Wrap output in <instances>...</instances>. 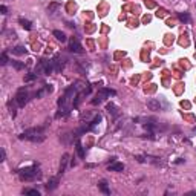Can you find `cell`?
Instances as JSON below:
<instances>
[{
	"label": "cell",
	"instance_id": "cell-1",
	"mask_svg": "<svg viewBox=\"0 0 196 196\" xmlns=\"http://www.w3.org/2000/svg\"><path fill=\"white\" fill-rule=\"evenodd\" d=\"M20 178L23 181H31V179H35L37 176H40V169L38 166H32V167H25L18 172Z\"/></svg>",
	"mask_w": 196,
	"mask_h": 196
},
{
	"label": "cell",
	"instance_id": "cell-2",
	"mask_svg": "<svg viewBox=\"0 0 196 196\" xmlns=\"http://www.w3.org/2000/svg\"><path fill=\"white\" fill-rule=\"evenodd\" d=\"M28 100H29L28 90H26L25 87L18 89V90H17V95H15V103H17V106H18V107H25V104L28 103Z\"/></svg>",
	"mask_w": 196,
	"mask_h": 196
},
{
	"label": "cell",
	"instance_id": "cell-3",
	"mask_svg": "<svg viewBox=\"0 0 196 196\" xmlns=\"http://www.w3.org/2000/svg\"><path fill=\"white\" fill-rule=\"evenodd\" d=\"M20 140H29L32 143H43L44 141V135L40 133V135H20Z\"/></svg>",
	"mask_w": 196,
	"mask_h": 196
},
{
	"label": "cell",
	"instance_id": "cell-4",
	"mask_svg": "<svg viewBox=\"0 0 196 196\" xmlns=\"http://www.w3.org/2000/svg\"><path fill=\"white\" fill-rule=\"evenodd\" d=\"M146 104H147V107H149L150 110H153V112H158V110H161V103H159L156 98H149Z\"/></svg>",
	"mask_w": 196,
	"mask_h": 196
},
{
	"label": "cell",
	"instance_id": "cell-5",
	"mask_svg": "<svg viewBox=\"0 0 196 196\" xmlns=\"http://www.w3.org/2000/svg\"><path fill=\"white\" fill-rule=\"evenodd\" d=\"M69 153H64L61 156V163H60V173H64L66 169H67V164H69Z\"/></svg>",
	"mask_w": 196,
	"mask_h": 196
},
{
	"label": "cell",
	"instance_id": "cell-6",
	"mask_svg": "<svg viewBox=\"0 0 196 196\" xmlns=\"http://www.w3.org/2000/svg\"><path fill=\"white\" fill-rule=\"evenodd\" d=\"M107 170L109 172H123L124 170V166L121 163H118V161H113L112 164L107 166Z\"/></svg>",
	"mask_w": 196,
	"mask_h": 196
},
{
	"label": "cell",
	"instance_id": "cell-7",
	"mask_svg": "<svg viewBox=\"0 0 196 196\" xmlns=\"http://www.w3.org/2000/svg\"><path fill=\"white\" fill-rule=\"evenodd\" d=\"M106 110H107L113 118H118V117H120V112H118V109H117V106H115L113 103H109V104L106 106Z\"/></svg>",
	"mask_w": 196,
	"mask_h": 196
},
{
	"label": "cell",
	"instance_id": "cell-8",
	"mask_svg": "<svg viewBox=\"0 0 196 196\" xmlns=\"http://www.w3.org/2000/svg\"><path fill=\"white\" fill-rule=\"evenodd\" d=\"M71 51H74V52H83L81 44H80L75 38H72V40H71Z\"/></svg>",
	"mask_w": 196,
	"mask_h": 196
},
{
	"label": "cell",
	"instance_id": "cell-9",
	"mask_svg": "<svg viewBox=\"0 0 196 196\" xmlns=\"http://www.w3.org/2000/svg\"><path fill=\"white\" fill-rule=\"evenodd\" d=\"M43 127H34V129H28L26 132H23V135H40L43 133Z\"/></svg>",
	"mask_w": 196,
	"mask_h": 196
},
{
	"label": "cell",
	"instance_id": "cell-10",
	"mask_svg": "<svg viewBox=\"0 0 196 196\" xmlns=\"http://www.w3.org/2000/svg\"><path fill=\"white\" fill-rule=\"evenodd\" d=\"M52 34H54V37H55V38L58 40V41H61V43H64V41L67 40L66 34H64V32H61V31H54Z\"/></svg>",
	"mask_w": 196,
	"mask_h": 196
},
{
	"label": "cell",
	"instance_id": "cell-11",
	"mask_svg": "<svg viewBox=\"0 0 196 196\" xmlns=\"http://www.w3.org/2000/svg\"><path fill=\"white\" fill-rule=\"evenodd\" d=\"M57 186H58V179L57 178H52V179H49V183L46 184V190H54V189H57Z\"/></svg>",
	"mask_w": 196,
	"mask_h": 196
},
{
	"label": "cell",
	"instance_id": "cell-12",
	"mask_svg": "<svg viewBox=\"0 0 196 196\" xmlns=\"http://www.w3.org/2000/svg\"><path fill=\"white\" fill-rule=\"evenodd\" d=\"M98 187H100V190H101L104 195H110V189H109V186H107L106 181H101V183L98 184Z\"/></svg>",
	"mask_w": 196,
	"mask_h": 196
},
{
	"label": "cell",
	"instance_id": "cell-13",
	"mask_svg": "<svg viewBox=\"0 0 196 196\" xmlns=\"http://www.w3.org/2000/svg\"><path fill=\"white\" fill-rule=\"evenodd\" d=\"M11 51H12L14 55H23V54H26V49H25L23 46H15V48L11 49Z\"/></svg>",
	"mask_w": 196,
	"mask_h": 196
},
{
	"label": "cell",
	"instance_id": "cell-14",
	"mask_svg": "<svg viewBox=\"0 0 196 196\" xmlns=\"http://www.w3.org/2000/svg\"><path fill=\"white\" fill-rule=\"evenodd\" d=\"M20 25H21L25 29H28V31L32 28V23H31L29 20H25V18H20Z\"/></svg>",
	"mask_w": 196,
	"mask_h": 196
},
{
	"label": "cell",
	"instance_id": "cell-15",
	"mask_svg": "<svg viewBox=\"0 0 196 196\" xmlns=\"http://www.w3.org/2000/svg\"><path fill=\"white\" fill-rule=\"evenodd\" d=\"M77 152H78V155H80V158H84V150H83V146H81V143L80 141H77Z\"/></svg>",
	"mask_w": 196,
	"mask_h": 196
},
{
	"label": "cell",
	"instance_id": "cell-16",
	"mask_svg": "<svg viewBox=\"0 0 196 196\" xmlns=\"http://www.w3.org/2000/svg\"><path fill=\"white\" fill-rule=\"evenodd\" d=\"M178 17H179V20H181V21H186V23H189V21H190V15H189L187 12H184V14H179Z\"/></svg>",
	"mask_w": 196,
	"mask_h": 196
},
{
	"label": "cell",
	"instance_id": "cell-17",
	"mask_svg": "<svg viewBox=\"0 0 196 196\" xmlns=\"http://www.w3.org/2000/svg\"><path fill=\"white\" fill-rule=\"evenodd\" d=\"M25 195H32V196H40V192L35 190V189H29V190H25L23 192Z\"/></svg>",
	"mask_w": 196,
	"mask_h": 196
},
{
	"label": "cell",
	"instance_id": "cell-18",
	"mask_svg": "<svg viewBox=\"0 0 196 196\" xmlns=\"http://www.w3.org/2000/svg\"><path fill=\"white\" fill-rule=\"evenodd\" d=\"M12 66H14L17 71H21V69L25 67V63H21V61H12Z\"/></svg>",
	"mask_w": 196,
	"mask_h": 196
},
{
	"label": "cell",
	"instance_id": "cell-19",
	"mask_svg": "<svg viewBox=\"0 0 196 196\" xmlns=\"http://www.w3.org/2000/svg\"><path fill=\"white\" fill-rule=\"evenodd\" d=\"M6 63H8V55H6V54H2V57H0V64L5 66Z\"/></svg>",
	"mask_w": 196,
	"mask_h": 196
},
{
	"label": "cell",
	"instance_id": "cell-20",
	"mask_svg": "<svg viewBox=\"0 0 196 196\" xmlns=\"http://www.w3.org/2000/svg\"><path fill=\"white\" fill-rule=\"evenodd\" d=\"M6 159V153H5V149H0V161L3 163Z\"/></svg>",
	"mask_w": 196,
	"mask_h": 196
},
{
	"label": "cell",
	"instance_id": "cell-21",
	"mask_svg": "<svg viewBox=\"0 0 196 196\" xmlns=\"http://www.w3.org/2000/svg\"><path fill=\"white\" fill-rule=\"evenodd\" d=\"M35 77H37V74H29V75L25 78V81H31V80H34Z\"/></svg>",
	"mask_w": 196,
	"mask_h": 196
},
{
	"label": "cell",
	"instance_id": "cell-22",
	"mask_svg": "<svg viewBox=\"0 0 196 196\" xmlns=\"http://www.w3.org/2000/svg\"><path fill=\"white\" fill-rule=\"evenodd\" d=\"M6 11H8V9H6V6H5V5H2V6H0V12H2V14H8Z\"/></svg>",
	"mask_w": 196,
	"mask_h": 196
},
{
	"label": "cell",
	"instance_id": "cell-23",
	"mask_svg": "<svg viewBox=\"0 0 196 196\" xmlns=\"http://www.w3.org/2000/svg\"><path fill=\"white\" fill-rule=\"evenodd\" d=\"M136 159H138L140 163H144V156H136Z\"/></svg>",
	"mask_w": 196,
	"mask_h": 196
},
{
	"label": "cell",
	"instance_id": "cell-24",
	"mask_svg": "<svg viewBox=\"0 0 196 196\" xmlns=\"http://www.w3.org/2000/svg\"><path fill=\"white\" fill-rule=\"evenodd\" d=\"M193 130H195V132H196V127H195V129H193Z\"/></svg>",
	"mask_w": 196,
	"mask_h": 196
}]
</instances>
